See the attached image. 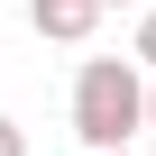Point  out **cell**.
<instances>
[{"mask_svg":"<svg viewBox=\"0 0 156 156\" xmlns=\"http://www.w3.org/2000/svg\"><path fill=\"white\" fill-rule=\"evenodd\" d=\"M28 28L55 37V46H83V37L101 28V0H28Z\"/></svg>","mask_w":156,"mask_h":156,"instance_id":"cell-2","label":"cell"},{"mask_svg":"<svg viewBox=\"0 0 156 156\" xmlns=\"http://www.w3.org/2000/svg\"><path fill=\"white\" fill-rule=\"evenodd\" d=\"M138 129H147V73H138V55H92L73 73V138L92 156H119Z\"/></svg>","mask_w":156,"mask_h":156,"instance_id":"cell-1","label":"cell"},{"mask_svg":"<svg viewBox=\"0 0 156 156\" xmlns=\"http://www.w3.org/2000/svg\"><path fill=\"white\" fill-rule=\"evenodd\" d=\"M147 129H156V83H147Z\"/></svg>","mask_w":156,"mask_h":156,"instance_id":"cell-5","label":"cell"},{"mask_svg":"<svg viewBox=\"0 0 156 156\" xmlns=\"http://www.w3.org/2000/svg\"><path fill=\"white\" fill-rule=\"evenodd\" d=\"M119 156H138V147H119Z\"/></svg>","mask_w":156,"mask_h":156,"instance_id":"cell-7","label":"cell"},{"mask_svg":"<svg viewBox=\"0 0 156 156\" xmlns=\"http://www.w3.org/2000/svg\"><path fill=\"white\" fill-rule=\"evenodd\" d=\"M129 55H138V64H147V73H156V9H147V19H138V37H129Z\"/></svg>","mask_w":156,"mask_h":156,"instance_id":"cell-3","label":"cell"},{"mask_svg":"<svg viewBox=\"0 0 156 156\" xmlns=\"http://www.w3.org/2000/svg\"><path fill=\"white\" fill-rule=\"evenodd\" d=\"M0 156H28V129L19 119H0Z\"/></svg>","mask_w":156,"mask_h":156,"instance_id":"cell-4","label":"cell"},{"mask_svg":"<svg viewBox=\"0 0 156 156\" xmlns=\"http://www.w3.org/2000/svg\"><path fill=\"white\" fill-rule=\"evenodd\" d=\"M101 9H129V0H101Z\"/></svg>","mask_w":156,"mask_h":156,"instance_id":"cell-6","label":"cell"}]
</instances>
